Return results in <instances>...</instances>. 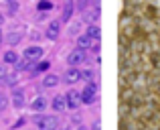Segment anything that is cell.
<instances>
[{
	"instance_id": "4316f807",
	"label": "cell",
	"mask_w": 160,
	"mask_h": 130,
	"mask_svg": "<svg viewBox=\"0 0 160 130\" xmlns=\"http://www.w3.org/2000/svg\"><path fill=\"white\" fill-rule=\"evenodd\" d=\"M4 39V35H2V31H0V41H2Z\"/></svg>"
},
{
	"instance_id": "e0dca14e",
	"label": "cell",
	"mask_w": 160,
	"mask_h": 130,
	"mask_svg": "<svg viewBox=\"0 0 160 130\" xmlns=\"http://www.w3.org/2000/svg\"><path fill=\"white\" fill-rule=\"evenodd\" d=\"M4 83H6V86H16V81H18V77H16V73H6V77L2 79Z\"/></svg>"
},
{
	"instance_id": "7402d4cb",
	"label": "cell",
	"mask_w": 160,
	"mask_h": 130,
	"mask_svg": "<svg viewBox=\"0 0 160 130\" xmlns=\"http://www.w3.org/2000/svg\"><path fill=\"white\" fill-rule=\"evenodd\" d=\"M87 2H89V0H77V10L83 12V10H85V6H87Z\"/></svg>"
},
{
	"instance_id": "603a6c76",
	"label": "cell",
	"mask_w": 160,
	"mask_h": 130,
	"mask_svg": "<svg viewBox=\"0 0 160 130\" xmlns=\"http://www.w3.org/2000/svg\"><path fill=\"white\" fill-rule=\"evenodd\" d=\"M6 73H8V69H6V65H0V81H2L4 77H6Z\"/></svg>"
},
{
	"instance_id": "9c48e42d",
	"label": "cell",
	"mask_w": 160,
	"mask_h": 130,
	"mask_svg": "<svg viewBox=\"0 0 160 130\" xmlns=\"http://www.w3.org/2000/svg\"><path fill=\"white\" fill-rule=\"evenodd\" d=\"M12 106L14 108H22L24 106V91L20 90V87L12 91Z\"/></svg>"
},
{
	"instance_id": "4fadbf2b",
	"label": "cell",
	"mask_w": 160,
	"mask_h": 130,
	"mask_svg": "<svg viewBox=\"0 0 160 130\" xmlns=\"http://www.w3.org/2000/svg\"><path fill=\"white\" fill-rule=\"evenodd\" d=\"M45 106H47V102H45V98H41V96H39V98H35L31 104H28V108H31V110H35V112H43Z\"/></svg>"
},
{
	"instance_id": "5bb4252c",
	"label": "cell",
	"mask_w": 160,
	"mask_h": 130,
	"mask_svg": "<svg viewBox=\"0 0 160 130\" xmlns=\"http://www.w3.org/2000/svg\"><path fill=\"white\" fill-rule=\"evenodd\" d=\"M67 108V104H65V96H55V100H53V110L57 112H63Z\"/></svg>"
},
{
	"instance_id": "cb8c5ba5",
	"label": "cell",
	"mask_w": 160,
	"mask_h": 130,
	"mask_svg": "<svg viewBox=\"0 0 160 130\" xmlns=\"http://www.w3.org/2000/svg\"><path fill=\"white\" fill-rule=\"evenodd\" d=\"M39 8L41 10H49V8H51V2H39Z\"/></svg>"
},
{
	"instance_id": "484cf974",
	"label": "cell",
	"mask_w": 160,
	"mask_h": 130,
	"mask_svg": "<svg viewBox=\"0 0 160 130\" xmlns=\"http://www.w3.org/2000/svg\"><path fill=\"white\" fill-rule=\"evenodd\" d=\"M2 23H4V16H2V14H0V24H2Z\"/></svg>"
},
{
	"instance_id": "52a82bcc",
	"label": "cell",
	"mask_w": 160,
	"mask_h": 130,
	"mask_svg": "<svg viewBox=\"0 0 160 130\" xmlns=\"http://www.w3.org/2000/svg\"><path fill=\"white\" fill-rule=\"evenodd\" d=\"M93 102H95V87L89 83V86L81 91V104H87V106H89V104H93Z\"/></svg>"
},
{
	"instance_id": "f1b7e54d",
	"label": "cell",
	"mask_w": 160,
	"mask_h": 130,
	"mask_svg": "<svg viewBox=\"0 0 160 130\" xmlns=\"http://www.w3.org/2000/svg\"><path fill=\"white\" fill-rule=\"evenodd\" d=\"M79 130H85V128H83V126H79Z\"/></svg>"
},
{
	"instance_id": "7a4b0ae2",
	"label": "cell",
	"mask_w": 160,
	"mask_h": 130,
	"mask_svg": "<svg viewBox=\"0 0 160 130\" xmlns=\"http://www.w3.org/2000/svg\"><path fill=\"white\" fill-rule=\"evenodd\" d=\"M65 104L69 110H77L79 106H81V91L77 90H69L65 94Z\"/></svg>"
},
{
	"instance_id": "5b68a950",
	"label": "cell",
	"mask_w": 160,
	"mask_h": 130,
	"mask_svg": "<svg viewBox=\"0 0 160 130\" xmlns=\"http://www.w3.org/2000/svg\"><path fill=\"white\" fill-rule=\"evenodd\" d=\"M63 79H65V83H77V81H81V71L77 67H69L65 71V75H63Z\"/></svg>"
},
{
	"instance_id": "2e32d148",
	"label": "cell",
	"mask_w": 160,
	"mask_h": 130,
	"mask_svg": "<svg viewBox=\"0 0 160 130\" xmlns=\"http://www.w3.org/2000/svg\"><path fill=\"white\" fill-rule=\"evenodd\" d=\"M4 63L6 65H16L18 63V55H16L14 51H6L4 53Z\"/></svg>"
},
{
	"instance_id": "44dd1931",
	"label": "cell",
	"mask_w": 160,
	"mask_h": 130,
	"mask_svg": "<svg viewBox=\"0 0 160 130\" xmlns=\"http://www.w3.org/2000/svg\"><path fill=\"white\" fill-rule=\"evenodd\" d=\"M49 67H51L49 61H41V63L37 65V71H45V69H49Z\"/></svg>"
},
{
	"instance_id": "ba28073f",
	"label": "cell",
	"mask_w": 160,
	"mask_h": 130,
	"mask_svg": "<svg viewBox=\"0 0 160 130\" xmlns=\"http://www.w3.org/2000/svg\"><path fill=\"white\" fill-rule=\"evenodd\" d=\"M22 35H24V33H22V27H16V29H12V31L6 35V41L10 45H16L20 39H22Z\"/></svg>"
},
{
	"instance_id": "8fae6325",
	"label": "cell",
	"mask_w": 160,
	"mask_h": 130,
	"mask_svg": "<svg viewBox=\"0 0 160 130\" xmlns=\"http://www.w3.org/2000/svg\"><path fill=\"white\" fill-rule=\"evenodd\" d=\"M73 2L71 0H65V4H63V14H61V20L63 23H67V20L71 18V14H73Z\"/></svg>"
},
{
	"instance_id": "ac0fdd59",
	"label": "cell",
	"mask_w": 160,
	"mask_h": 130,
	"mask_svg": "<svg viewBox=\"0 0 160 130\" xmlns=\"http://www.w3.org/2000/svg\"><path fill=\"white\" fill-rule=\"evenodd\" d=\"M8 102H10V100H8V96L0 91V112H4L8 108Z\"/></svg>"
},
{
	"instance_id": "8992f818",
	"label": "cell",
	"mask_w": 160,
	"mask_h": 130,
	"mask_svg": "<svg viewBox=\"0 0 160 130\" xmlns=\"http://www.w3.org/2000/svg\"><path fill=\"white\" fill-rule=\"evenodd\" d=\"M59 35H61V23H59V20H53V23L47 27V39L49 41H57Z\"/></svg>"
},
{
	"instance_id": "d4e9b609",
	"label": "cell",
	"mask_w": 160,
	"mask_h": 130,
	"mask_svg": "<svg viewBox=\"0 0 160 130\" xmlns=\"http://www.w3.org/2000/svg\"><path fill=\"white\" fill-rule=\"evenodd\" d=\"M91 130H102V122H99V120H95V124L91 126Z\"/></svg>"
},
{
	"instance_id": "6da1fadb",
	"label": "cell",
	"mask_w": 160,
	"mask_h": 130,
	"mask_svg": "<svg viewBox=\"0 0 160 130\" xmlns=\"http://www.w3.org/2000/svg\"><path fill=\"white\" fill-rule=\"evenodd\" d=\"M39 130H59V118L57 116H41L37 118Z\"/></svg>"
},
{
	"instance_id": "ffe728a7",
	"label": "cell",
	"mask_w": 160,
	"mask_h": 130,
	"mask_svg": "<svg viewBox=\"0 0 160 130\" xmlns=\"http://www.w3.org/2000/svg\"><path fill=\"white\" fill-rule=\"evenodd\" d=\"M81 79H85V81H93V71H91V69L81 71Z\"/></svg>"
},
{
	"instance_id": "277c9868",
	"label": "cell",
	"mask_w": 160,
	"mask_h": 130,
	"mask_svg": "<svg viewBox=\"0 0 160 130\" xmlns=\"http://www.w3.org/2000/svg\"><path fill=\"white\" fill-rule=\"evenodd\" d=\"M83 61H85V53H83V49H75V51H71L69 57H67V63H69L71 67L81 65Z\"/></svg>"
},
{
	"instance_id": "d6986e66",
	"label": "cell",
	"mask_w": 160,
	"mask_h": 130,
	"mask_svg": "<svg viewBox=\"0 0 160 130\" xmlns=\"http://www.w3.org/2000/svg\"><path fill=\"white\" fill-rule=\"evenodd\" d=\"M18 69H22V71H27V69H32V61H28V59H22V61H18Z\"/></svg>"
},
{
	"instance_id": "7c38bea8",
	"label": "cell",
	"mask_w": 160,
	"mask_h": 130,
	"mask_svg": "<svg viewBox=\"0 0 160 130\" xmlns=\"http://www.w3.org/2000/svg\"><path fill=\"white\" fill-rule=\"evenodd\" d=\"M91 45H93V39H91L89 35H81L77 39V49H83V51H85V49H91Z\"/></svg>"
},
{
	"instance_id": "83f0119b",
	"label": "cell",
	"mask_w": 160,
	"mask_h": 130,
	"mask_svg": "<svg viewBox=\"0 0 160 130\" xmlns=\"http://www.w3.org/2000/svg\"><path fill=\"white\" fill-rule=\"evenodd\" d=\"M6 2H10V4H12V2H16V0H6Z\"/></svg>"
},
{
	"instance_id": "9a60e30c",
	"label": "cell",
	"mask_w": 160,
	"mask_h": 130,
	"mask_svg": "<svg viewBox=\"0 0 160 130\" xmlns=\"http://www.w3.org/2000/svg\"><path fill=\"white\" fill-rule=\"evenodd\" d=\"M85 35H89L93 41H99V37H102V29H99V24H89V29H87Z\"/></svg>"
},
{
	"instance_id": "30bf717a",
	"label": "cell",
	"mask_w": 160,
	"mask_h": 130,
	"mask_svg": "<svg viewBox=\"0 0 160 130\" xmlns=\"http://www.w3.org/2000/svg\"><path fill=\"white\" fill-rule=\"evenodd\" d=\"M59 81H61V77H59V75H55V73H49V75H45V79H43V87L51 90V87H55Z\"/></svg>"
},
{
	"instance_id": "3957f363",
	"label": "cell",
	"mask_w": 160,
	"mask_h": 130,
	"mask_svg": "<svg viewBox=\"0 0 160 130\" xmlns=\"http://www.w3.org/2000/svg\"><path fill=\"white\" fill-rule=\"evenodd\" d=\"M24 59H28V61H32V63H35V61H39L41 57H43V49L39 47V45H31V47L28 49H24Z\"/></svg>"
}]
</instances>
